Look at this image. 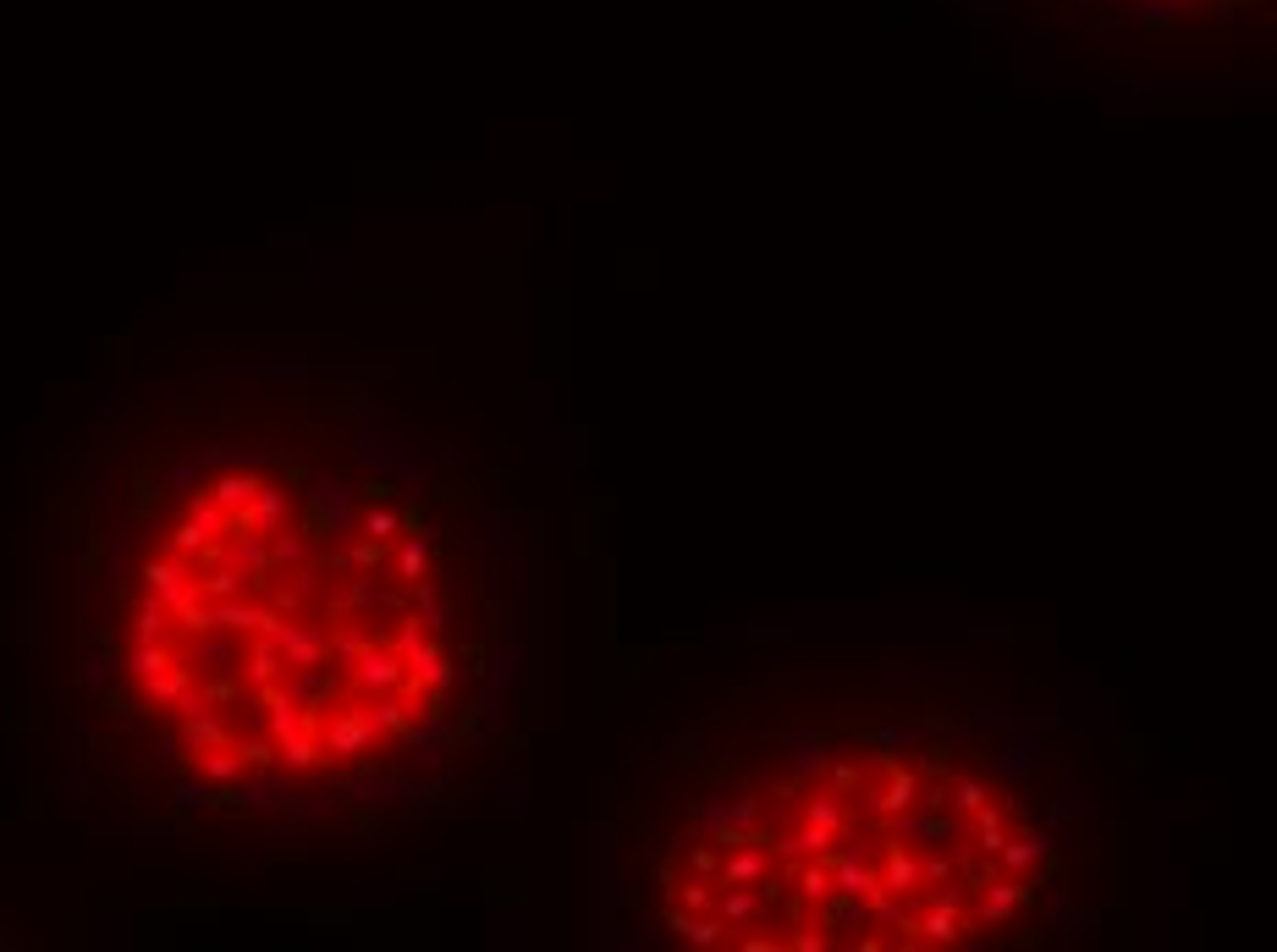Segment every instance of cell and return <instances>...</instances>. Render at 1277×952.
<instances>
[{
	"instance_id": "2e32d148",
	"label": "cell",
	"mask_w": 1277,
	"mask_h": 952,
	"mask_svg": "<svg viewBox=\"0 0 1277 952\" xmlns=\"http://www.w3.org/2000/svg\"><path fill=\"white\" fill-rule=\"evenodd\" d=\"M804 815H809V826H831V831H843V809H837V799H809V804H804Z\"/></svg>"
},
{
	"instance_id": "5bb4252c",
	"label": "cell",
	"mask_w": 1277,
	"mask_h": 952,
	"mask_svg": "<svg viewBox=\"0 0 1277 952\" xmlns=\"http://www.w3.org/2000/svg\"><path fill=\"white\" fill-rule=\"evenodd\" d=\"M1013 903H1019V886H1013V881L992 886V898H985V920H992V925H1002V920L1013 915Z\"/></svg>"
},
{
	"instance_id": "ffe728a7",
	"label": "cell",
	"mask_w": 1277,
	"mask_h": 952,
	"mask_svg": "<svg viewBox=\"0 0 1277 952\" xmlns=\"http://www.w3.org/2000/svg\"><path fill=\"white\" fill-rule=\"evenodd\" d=\"M286 744V766H315V744H308L303 732H293V737H281Z\"/></svg>"
},
{
	"instance_id": "7a4b0ae2",
	"label": "cell",
	"mask_w": 1277,
	"mask_h": 952,
	"mask_svg": "<svg viewBox=\"0 0 1277 952\" xmlns=\"http://www.w3.org/2000/svg\"><path fill=\"white\" fill-rule=\"evenodd\" d=\"M876 886H881V876H870V870L859 859H848V853L837 859V870H831V892H843V898H859L865 903Z\"/></svg>"
},
{
	"instance_id": "e0dca14e",
	"label": "cell",
	"mask_w": 1277,
	"mask_h": 952,
	"mask_svg": "<svg viewBox=\"0 0 1277 952\" xmlns=\"http://www.w3.org/2000/svg\"><path fill=\"white\" fill-rule=\"evenodd\" d=\"M397 529H402L397 512H385V507H370V512H364V534H370V540H385V534H397Z\"/></svg>"
},
{
	"instance_id": "d6986e66",
	"label": "cell",
	"mask_w": 1277,
	"mask_h": 952,
	"mask_svg": "<svg viewBox=\"0 0 1277 952\" xmlns=\"http://www.w3.org/2000/svg\"><path fill=\"white\" fill-rule=\"evenodd\" d=\"M799 892H804L809 903H821V898H831V876H826L821 865H809L804 876H799Z\"/></svg>"
},
{
	"instance_id": "4fadbf2b",
	"label": "cell",
	"mask_w": 1277,
	"mask_h": 952,
	"mask_svg": "<svg viewBox=\"0 0 1277 952\" xmlns=\"http://www.w3.org/2000/svg\"><path fill=\"white\" fill-rule=\"evenodd\" d=\"M149 683V699H182L187 694V672L177 667V672H154V677H144Z\"/></svg>"
},
{
	"instance_id": "8fae6325",
	"label": "cell",
	"mask_w": 1277,
	"mask_h": 952,
	"mask_svg": "<svg viewBox=\"0 0 1277 952\" xmlns=\"http://www.w3.org/2000/svg\"><path fill=\"white\" fill-rule=\"evenodd\" d=\"M997 859L1008 865V870H1030V865L1041 859V843H1035V837H1019V843L1008 837V843L997 848Z\"/></svg>"
},
{
	"instance_id": "9c48e42d",
	"label": "cell",
	"mask_w": 1277,
	"mask_h": 952,
	"mask_svg": "<svg viewBox=\"0 0 1277 952\" xmlns=\"http://www.w3.org/2000/svg\"><path fill=\"white\" fill-rule=\"evenodd\" d=\"M925 942H953L958 936V915H953V903H936L931 915H925Z\"/></svg>"
},
{
	"instance_id": "52a82bcc",
	"label": "cell",
	"mask_w": 1277,
	"mask_h": 952,
	"mask_svg": "<svg viewBox=\"0 0 1277 952\" xmlns=\"http://www.w3.org/2000/svg\"><path fill=\"white\" fill-rule=\"evenodd\" d=\"M881 886H886V892H898V898H908V892L920 886V865L908 859V853H893V859H886V876H881Z\"/></svg>"
},
{
	"instance_id": "6da1fadb",
	"label": "cell",
	"mask_w": 1277,
	"mask_h": 952,
	"mask_svg": "<svg viewBox=\"0 0 1277 952\" xmlns=\"http://www.w3.org/2000/svg\"><path fill=\"white\" fill-rule=\"evenodd\" d=\"M754 843H760V837L727 848V853H732V859H722V881H727V886H754V881L771 876V859H766V853L754 848Z\"/></svg>"
},
{
	"instance_id": "277c9868",
	"label": "cell",
	"mask_w": 1277,
	"mask_h": 952,
	"mask_svg": "<svg viewBox=\"0 0 1277 952\" xmlns=\"http://www.w3.org/2000/svg\"><path fill=\"white\" fill-rule=\"evenodd\" d=\"M667 925H672L683 942H694V947H716V942L727 936V925H722V920H694V915H683V908H672Z\"/></svg>"
},
{
	"instance_id": "ba28073f",
	"label": "cell",
	"mask_w": 1277,
	"mask_h": 952,
	"mask_svg": "<svg viewBox=\"0 0 1277 952\" xmlns=\"http://www.w3.org/2000/svg\"><path fill=\"white\" fill-rule=\"evenodd\" d=\"M160 628H166V606H160V600H144L139 617H132V638H139V645H154Z\"/></svg>"
},
{
	"instance_id": "7402d4cb",
	"label": "cell",
	"mask_w": 1277,
	"mask_h": 952,
	"mask_svg": "<svg viewBox=\"0 0 1277 952\" xmlns=\"http://www.w3.org/2000/svg\"><path fill=\"white\" fill-rule=\"evenodd\" d=\"M947 876H953V865H947V859H925V870H920V881H947Z\"/></svg>"
},
{
	"instance_id": "3957f363",
	"label": "cell",
	"mask_w": 1277,
	"mask_h": 952,
	"mask_svg": "<svg viewBox=\"0 0 1277 952\" xmlns=\"http://www.w3.org/2000/svg\"><path fill=\"white\" fill-rule=\"evenodd\" d=\"M358 683L364 688H392V683H402V660L392 650H370V655L358 660Z\"/></svg>"
},
{
	"instance_id": "9a60e30c",
	"label": "cell",
	"mask_w": 1277,
	"mask_h": 952,
	"mask_svg": "<svg viewBox=\"0 0 1277 952\" xmlns=\"http://www.w3.org/2000/svg\"><path fill=\"white\" fill-rule=\"evenodd\" d=\"M171 660H166V650H160V638L154 645H132V672L139 677H154V672H166Z\"/></svg>"
},
{
	"instance_id": "603a6c76",
	"label": "cell",
	"mask_w": 1277,
	"mask_h": 952,
	"mask_svg": "<svg viewBox=\"0 0 1277 952\" xmlns=\"http://www.w3.org/2000/svg\"><path fill=\"white\" fill-rule=\"evenodd\" d=\"M683 903H688V908H716V898H710L705 886H688V892H683Z\"/></svg>"
},
{
	"instance_id": "8992f818",
	"label": "cell",
	"mask_w": 1277,
	"mask_h": 952,
	"mask_svg": "<svg viewBox=\"0 0 1277 952\" xmlns=\"http://www.w3.org/2000/svg\"><path fill=\"white\" fill-rule=\"evenodd\" d=\"M254 491H259V479H248V474H226V479H216V491H209V501H216V507H248V501H254Z\"/></svg>"
},
{
	"instance_id": "cb8c5ba5",
	"label": "cell",
	"mask_w": 1277,
	"mask_h": 952,
	"mask_svg": "<svg viewBox=\"0 0 1277 952\" xmlns=\"http://www.w3.org/2000/svg\"><path fill=\"white\" fill-rule=\"evenodd\" d=\"M177 804H187V809H193V804H204V787H193V782H182V787H177Z\"/></svg>"
},
{
	"instance_id": "44dd1931",
	"label": "cell",
	"mask_w": 1277,
	"mask_h": 952,
	"mask_svg": "<svg viewBox=\"0 0 1277 952\" xmlns=\"http://www.w3.org/2000/svg\"><path fill=\"white\" fill-rule=\"evenodd\" d=\"M958 809H970V815L985 809V787L980 782H958Z\"/></svg>"
},
{
	"instance_id": "7c38bea8",
	"label": "cell",
	"mask_w": 1277,
	"mask_h": 952,
	"mask_svg": "<svg viewBox=\"0 0 1277 952\" xmlns=\"http://www.w3.org/2000/svg\"><path fill=\"white\" fill-rule=\"evenodd\" d=\"M424 568H430V551H424V540H408V546H402V556H397V573H402V584H419V578H424Z\"/></svg>"
},
{
	"instance_id": "ac0fdd59",
	"label": "cell",
	"mask_w": 1277,
	"mask_h": 952,
	"mask_svg": "<svg viewBox=\"0 0 1277 952\" xmlns=\"http://www.w3.org/2000/svg\"><path fill=\"white\" fill-rule=\"evenodd\" d=\"M243 771V754H231V749H216L204 760V776H216V782H226V776H237Z\"/></svg>"
},
{
	"instance_id": "5b68a950",
	"label": "cell",
	"mask_w": 1277,
	"mask_h": 952,
	"mask_svg": "<svg viewBox=\"0 0 1277 952\" xmlns=\"http://www.w3.org/2000/svg\"><path fill=\"white\" fill-rule=\"evenodd\" d=\"M375 744V727L364 722V716H342V722L331 727V754H358Z\"/></svg>"
},
{
	"instance_id": "30bf717a",
	"label": "cell",
	"mask_w": 1277,
	"mask_h": 952,
	"mask_svg": "<svg viewBox=\"0 0 1277 952\" xmlns=\"http://www.w3.org/2000/svg\"><path fill=\"white\" fill-rule=\"evenodd\" d=\"M876 804H881V809H908V804H920V782H915L908 771H898V776H893V787H886Z\"/></svg>"
}]
</instances>
